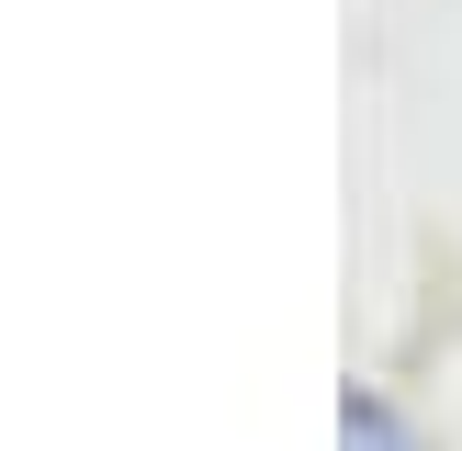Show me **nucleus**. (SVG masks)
<instances>
[{
  "label": "nucleus",
  "instance_id": "nucleus-1",
  "mask_svg": "<svg viewBox=\"0 0 462 451\" xmlns=\"http://www.w3.org/2000/svg\"><path fill=\"white\" fill-rule=\"evenodd\" d=\"M338 440H350V451H406V428H395V406H383V395H350Z\"/></svg>",
  "mask_w": 462,
  "mask_h": 451
}]
</instances>
